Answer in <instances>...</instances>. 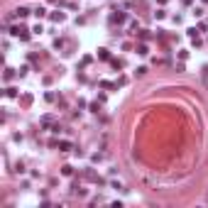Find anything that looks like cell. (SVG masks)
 Instances as JSON below:
<instances>
[{
	"instance_id": "cell-1",
	"label": "cell",
	"mask_w": 208,
	"mask_h": 208,
	"mask_svg": "<svg viewBox=\"0 0 208 208\" xmlns=\"http://www.w3.org/2000/svg\"><path fill=\"white\" fill-rule=\"evenodd\" d=\"M27 12H30V10H27V7H17V15H20V17H25V15H27Z\"/></svg>"
}]
</instances>
